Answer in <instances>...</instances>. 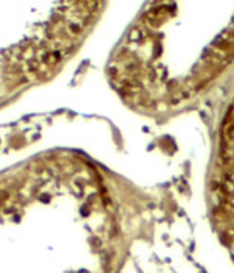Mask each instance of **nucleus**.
Segmentation results:
<instances>
[{
    "label": "nucleus",
    "instance_id": "obj_1",
    "mask_svg": "<svg viewBox=\"0 0 234 273\" xmlns=\"http://www.w3.org/2000/svg\"><path fill=\"white\" fill-rule=\"evenodd\" d=\"M215 6L206 22L209 2L198 5L195 22L187 24L189 3L161 5L147 13L144 24L156 30L173 44L159 39L145 30L136 28L130 33L122 55L116 59L114 75L125 94L139 102L176 103L189 98L214 80L231 63L230 58L195 47L219 48L234 55V3L219 22L212 16L220 8Z\"/></svg>",
    "mask_w": 234,
    "mask_h": 273
}]
</instances>
